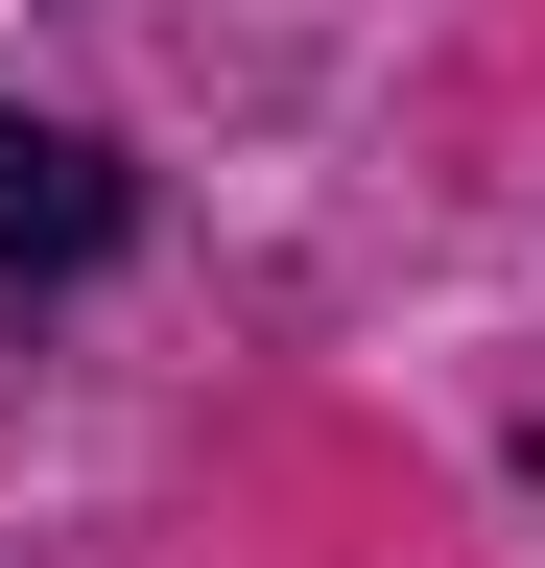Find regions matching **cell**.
Masks as SVG:
<instances>
[{"mask_svg":"<svg viewBox=\"0 0 545 568\" xmlns=\"http://www.w3.org/2000/svg\"><path fill=\"white\" fill-rule=\"evenodd\" d=\"M72 261H119V166H95L72 119L0 95V308H24V284H72Z\"/></svg>","mask_w":545,"mask_h":568,"instance_id":"6da1fadb","label":"cell"}]
</instances>
